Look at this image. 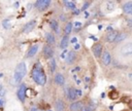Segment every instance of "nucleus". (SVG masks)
I'll return each instance as SVG.
<instances>
[{
  "instance_id": "obj_11",
  "label": "nucleus",
  "mask_w": 132,
  "mask_h": 111,
  "mask_svg": "<svg viewBox=\"0 0 132 111\" xmlns=\"http://www.w3.org/2000/svg\"><path fill=\"white\" fill-rule=\"evenodd\" d=\"M37 50H38V44L32 45V46L29 48L28 53H27V58H32L33 56H35V53H37Z\"/></svg>"
},
{
  "instance_id": "obj_37",
  "label": "nucleus",
  "mask_w": 132,
  "mask_h": 111,
  "mask_svg": "<svg viewBox=\"0 0 132 111\" xmlns=\"http://www.w3.org/2000/svg\"><path fill=\"white\" fill-rule=\"evenodd\" d=\"M1 105H2V101L0 100V106H1Z\"/></svg>"
},
{
  "instance_id": "obj_9",
  "label": "nucleus",
  "mask_w": 132,
  "mask_h": 111,
  "mask_svg": "<svg viewBox=\"0 0 132 111\" xmlns=\"http://www.w3.org/2000/svg\"><path fill=\"white\" fill-rule=\"evenodd\" d=\"M102 63L105 65V66H107V65L111 64V53H109L107 50L106 52L103 53V55H102Z\"/></svg>"
},
{
  "instance_id": "obj_3",
  "label": "nucleus",
  "mask_w": 132,
  "mask_h": 111,
  "mask_svg": "<svg viewBox=\"0 0 132 111\" xmlns=\"http://www.w3.org/2000/svg\"><path fill=\"white\" fill-rule=\"evenodd\" d=\"M50 5H51L50 0H38V1L35 2V7L40 11L46 10L47 7H50Z\"/></svg>"
},
{
  "instance_id": "obj_7",
  "label": "nucleus",
  "mask_w": 132,
  "mask_h": 111,
  "mask_svg": "<svg viewBox=\"0 0 132 111\" xmlns=\"http://www.w3.org/2000/svg\"><path fill=\"white\" fill-rule=\"evenodd\" d=\"M53 55H54V50H53V48L51 47V45H49V44L44 45L43 46V56L46 57V58L52 59Z\"/></svg>"
},
{
  "instance_id": "obj_1",
  "label": "nucleus",
  "mask_w": 132,
  "mask_h": 111,
  "mask_svg": "<svg viewBox=\"0 0 132 111\" xmlns=\"http://www.w3.org/2000/svg\"><path fill=\"white\" fill-rule=\"evenodd\" d=\"M31 77L33 78L36 83L39 85H43L47 82V76L44 74L43 68L39 66V64H36L35 67L31 71Z\"/></svg>"
},
{
  "instance_id": "obj_33",
  "label": "nucleus",
  "mask_w": 132,
  "mask_h": 111,
  "mask_svg": "<svg viewBox=\"0 0 132 111\" xmlns=\"http://www.w3.org/2000/svg\"><path fill=\"white\" fill-rule=\"evenodd\" d=\"M74 48H75V49H78V48H80V45H78V44H75Z\"/></svg>"
},
{
  "instance_id": "obj_2",
  "label": "nucleus",
  "mask_w": 132,
  "mask_h": 111,
  "mask_svg": "<svg viewBox=\"0 0 132 111\" xmlns=\"http://www.w3.org/2000/svg\"><path fill=\"white\" fill-rule=\"evenodd\" d=\"M27 72V66L25 63H20L16 68L15 71V81L17 83L22 81V79L24 78V76L26 75Z\"/></svg>"
},
{
  "instance_id": "obj_28",
  "label": "nucleus",
  "mask_w": 132,
  "mask_h": 111,
  "mask_svg": "<svg viewBox=\"0 0 132 111\" xmlns=\"http://www.w3.org/2000/svg\"><path fill=\"white\" fill-rule=\"evenodd\" d=\"M89 5H90V2H86V3L84 4V6H83V8H82V10H86L87 8L89 7Z\"/></svg>"
},
{
  "instance_id": "obj_21",
  "label": "nucleus",
  "mask_w": 132,
  "mask_h": 111,
  "mask_svg": "<svg viewBox=\"0 0 132 111\" xmlns=\"http://www.w3.org/2000/svg\"><path fill=\"white\" fill-rule=\"evenodd\" d=\"M56 109H57V111H63L64 110V103L62 100H58L56 102Z\"/></svg>"
},
{
  "instance_id": "obj_5",
  "label": "nucleus",
  "mask_w": 132,
  "mask_h": 111,
  "mask_svg": "<svg viewBox=\"0 0 132 111\" xmlns=\"http://www.w3.org/2000/svg\"><path fill=\"white\" fill-rule=\"evenodd\" d=\"M121 53L124 55L126 57H130L131 53H132V44L129 42V43L125 44L124 46L121 48Z\"/></svg>"
},
{
  "instance_id": "obj_26",
  "label": "nucleus",
  "mask_w": 132,
  "mask_h": 111,
  "mask_svg": "<svg viewBox=\"0 0 132 111\" xmlns=\"http://www.w3.org/2000/svg\"><path fill=\"white\" fill-rule=\"evenodd\" d=\"M3 27L5 28V29H7V28L10 27V22L8 21V20H5V21H3Z\"/></svg>"
},
{
  "instance_id": "obj_16",
  "label": "nucleus",
  "mask_w": 132,
  "mask_h": 111,
  "mask_svg": "<svg viewBox=\"0 0 132 111\" xmlns=\"http://www.w3.org/2000/svg\"><path fill=\"white\" fill-rule=\"evenodd\" d=\"M50 26L51 28H52V30L54 31L55 33H59V25H58V23L57 21H55V20H52V21L50 22Z\"/></svg>"
},
{
  "instance_id": "obj_24",
  "label": "nucleus",
  "mask_w": 132,
  "mask_h": 111,
  "mask_svg": "<svg viewBox=\"0 0 132 111\" xmlns=\"http://www.w3.org/2000/svg\"><path fill=\"white\" fill-rule=\"evenodd\" d=\"M72 23H67L66 26H65V35H68L69 33H71V30H72Z\"/></svg>"
},
{
  "instance_id": "obj_14",
  "label": "nucleus",
  "mask_w": 132,
  "mask_h": 111,
  "mask_svg": "<svg viewBox=\"0 0 132 111\" xmlns=\"http://www.w3.org/2000/svg\"><path fill=\"white\" fill-rule=\"evenodd\" d=\"M123 10H124V12H126L127 15H131L132 12V2L129 1L127 3L124 4V6H123Z\"/></svg>"
},
{
  "instance_id": "obj_4",
  "label": "nucleus",
  "mask_w": 132,
  "mask_h": 111,
  "mask_svg": "<svg viewBox=\"0 0 132 111\" xmlns=\"http://www.w3.org/2000/svg\"><path fill=\"white\" fill-rule=\"evenodd\" d=\"M26 92H27L26 85L22 84L21 86L19 87V90H18V98L20 99V101H21V102L25 101V98H26Z\"/></svg>"
},
{
  "instance_id": "obj_10",
  "label": "nucleus",
  "mask_w": 132,
  "mask_h": 111,
  "mask_svg": "<svg viewBox=\"0 0 132 111\" xmlns=\"http://www.w3.org/2000/svg\"><path fill=\"white\" fill-rule=\"evenodd\" d=\"M67 97H68V99L70 101H74L75 99L77 98V90L72 89V87H70L67 90Z\"/></svg>"
},
{
  "instance_id": "obj_25",
  "label": "nucleus",
  "mask_w": 132,
  "mask_h": 111,
  "mask_svg": "<svg viewBox=\"0 0 132 111\" xmlns=\"http://www.w3.org/2000/svg\"><path fill=\"white\" fill-rule=\"evenodd\" d=\"M108 97H109L111 99H113V100H114V99H117V98H118V94H117L116 90H113L111 93H109Z\"/></svg>"
},
{
  "instance_id": "obj_20",
  "label": "nucleus",
  "mask_w": 132,
  "mask_h": 111,
  "mask_svg": "<svg viewBox=\"0 0 132 111\" xmlns=\"http://www.w3.org/2000/svg\"><path fill=\"white\" fill-rule=\"evenodd\" d=\"M47 43H49V45L55 43V37H54V35H53L52 33H47Z\"/></svg>"
},
{
  "instance_id": "obj_30",
  "label": "nucleus",
  "mask_w": 132,
  "mask_h": 111,
  "mask_svg": "<svg viewBox=\"0 0 132 111\" xmlns=\"http://www.w3.org/2000/svg\"><path fill=\"white\" fill-rule=\"evenodd\" d=\"M74 26H75V27H81V26H82V23L75 22V23H74Z\"/></svg>"
},
{
  "instance_id": "obj_38",
  "label": "nucleus",
  "mask_w": 132,
  "mask_h": 111,
  "mask_svg": "<svg viewBox=\"0 0 132 111\" xmlns=\"http://www.w3.org/2000/svg\"><path fill=\"white\" fill-rule=\"evenodd\" d=\"M50 111H51V110H50Z\"/></svg>"
},
{
  "instance_id": "obj_27",
  "label": "nucleus",
  "mask_w": 132,
  "mask_h": 111,
  "mask_svg": "<svg viewBox=\"0 0 132 111\" xmlns=\"http://www.w3.org/2000/svg\"><path fill=\"white\" fill-rule=\"evenodd\" d=\"M106 6H108V9H109V10H111V9H114V7H115V2H111V1L107 2Z\"/></svg>"
},
{
  "instance_id": "obj_23",
  "label": "nucleus",
  "mask_w": 132,
  "mask_h": 111,
  "mask_svg": "<svg viewBox=\"0 0 132 111\" xmlns=\"http://www.w3.org/2000/svg\"><path fill=\"white\" fill-rule=\"evenodd\" d=\"M50 70H51V72H55V70H56V61H55V59L54 58H52L51 59V61H50Z\"/></svg>"
},
{
  "instance_id": "obj_19",
  "label": "nucleus",
  "mask_w": 132,
  "mask_h": 111,
  "mask_svg": "<svg viewBox=\"0 0 132 111\" xmlns=\"http://www.w3.org/2000/svg\"><path fill=\"white\" fill-rule=\"evenodd\" d=\"M74 59H75V53H74V52H69L68 53V56L66 57V63L71 64L72 62L74 61Z\"/></svg>"
},
{
  "instance_id": "obj_32",
  "label": "nucleus",
  "mask_w": 132,
  "mask_h": 111,
  "mask_svg": "<svg viewBox=\"0 0 132 111\" xmlns=\"http://www.w3.org/2000/svg\"><path fill=\"white\" fill-rule=\"evenodd\" d=\"M30 111H38V110H37V108L36 107H32L31 109H30Z\"/></svg>"
},
{
  "instance_id": "obj_12",
  "label": "nucleus",
  "mask_w": 132,
  "mask_h": 111,
  "mask_svg": "<svg viewBox=\"0 0 132 111\" xmlns=\"http://www.w3.org/2000/svg\"><path fill=\"white\" fill-rule=\"evenodd\" d=\"M83 108V103L82 102H73L71 105H70V110L71 111H78Z\"/></svg>"
},
{
  "instance_id": "obj_8",
  "label": "nucleus",
  "mask_w": 132,
  "mask_h": 111,
  "mask_svg": "<svg viewBox=\"0 0 132 111\" xmlns=\"http://www.w3.org/2000/svg\"><path fill=\"white\" fill-rule=\"evenodd\" d=\"M35 24H36L35 21H30L29 23H27V24L24 26L23 30H22V32H23V33H29V32H31V31L33 30V28L35 27Z\"/></svg>"
},
{
  "instance_id": "obj_31",
  "label": "nucleus",
  "mask_w": 132,
  "mask_h": 111,
  "mask_svg": "<svg viewBox=\"0 0 132 111\" xmlns=\"http://www.w3.org/2000/svg\"><path fill=\"white\" fill-rule=\"evenodd\" d=\"M71 42H72V43H77V39L75 38V37H73V38L71 39Z\"/></svg>"
},
{
  "instance_id": "obj_18",
  "label": "nucleus",
  "mask_w": 132,
  "mask_h": 111,
  "mask_svg": "<svg viewBox=\"0 0 132 111\" xmlns=\"http://www.w3.org/2000/svg\"><path fill=\"white\" fill-rule=\"evenodd\" d=\"M126 38H127V34L126 33H118V35L116 36V38H115V41L116 42H121V41L125 40Z\"/></svg>"
},
{
  "instance_id": "obj_6",
  "label": "nucleus",
  "mask_w": 132,
  "mask_h": 111,
  "mask_svg": "<svg viewBox=\"0 0 132 111\" xmlns=\"http://www.w3.org/2000/svg\"><path fill=\"white\" fill-rule=\"evenodd\" d=\"M92 50H93L94 56L96 57V58H99V57H101V53H102V44L96 43L95 45H93Z\"/></svg>"
},
{
  "instance_id": "obj_35",
  "label": "nucleus",
  "mask_w": 132,
  "mask_h": 111,
  "mask_svg": "<svg viewBox=\"0 0 132 111\" xmlns=\"http://www.w3.org/2000/svg\"><path fill=\"white\" fill-rule=\"evenodd\" d=\"M65 55H66V52H64V53H62V58H65Z\"/></svg>"
},
{
  "instance_id": "obj_15",
  "label": "nucleus",
  "mask_w": 132,
  "mask_h": 111,
  "mask_svg": "<svg viewBox=\"0 0 132 111\" xmlns=\"http://www.w3.org/2000/svg\"><path fill=\"white\" fill-rule=\"evenodd\" d=\"M117 35H118V32H116V31H111V32L107 33V35H106V41H108V42L115 41V38H116Z\"/></svg>"
},
{
  "instance_id": "obj_22",
  "label": "nucleus",
  "mask_w": 132,
  "mask_h": 111,
  "mask_svg": "<svg viewBox=\"0 0 132 111\" xmlns=\"http://www.w3.org/2000/svg\"><path fill=\"white\" fill-rule=\"evenodd\" d=\"M64 4H65V6L67 8H69V9L74 10L75 8H77V6H75V3L73 1H64Z\"/></svg>"
},
{
  "instance_id": "obj_36",
  "label": "nucleus",
  "mask_w": 132,
  "mask_h": 111,
  "mask_svg": "<svg viewBox=\"0 0 132 111\" xmlns=\"http://www.w3.org/2000/svg\"><path fill=\"white\" fill-rule=\"evenodd\" d=\"M2 90V85L0 84V90Z\"/></svg>"
},
{
  "instance_id": "obj_34",
  "label": "nucleus",
  "mask_w": 132,
  "mask_h": 111,
  "mask_svg": "<svg viewBox=\"0 0 132 111\" xmlns=\"http://www.w3.org/2000/svg\"><path fill=\"white\" fill-rule=\"evenodd\" d=\"M85 16H86V18H88V16H89V12H87V11H85Z\"/></svg>"
},
{
  "instance_id": "obj_13",
  "label": "nucleus",
  "mask_w": 132,
  "mask_h": 111,
  "mask_svg": "<svg viewBox=\"0 0 132 111\" xmlns=\"http://www.w3.org/2000/svg\"><path fill=\"white\" fill-rule=\"evenodd\" d=\"M55 82L59 85H62L65 82V78H64V76L61 73H57L55 76Z\"/></svg>"
},
{
  "instance_id": "obj_29",
  "label": "nucleus",
  "mask_w": 132,
  "mask_h": 111,
  "mask_svg": "<svg viewBox=\"0 0 132 111\" xmlns=\"http://www.w3.org/2000/svg\"><path fill=\"white\" fill-rule=\"evenodd\" d=\"M83 111H92V109H91V107L87 106V107H85V108H83Z\"/></svg>"
},
{
  "instance_id": "obj_17",
  "label": "nucleus",
  "mask_w": 132,
  "mask_h": 111,
  "mask_svg": "<svg viewBox=\"0 0 132 111\" xmlns=\"http://www.w3.org/2000/svg\"><path fill=\"white\" fill-rule=\"evenodd\" d=\"M68 43H69V38H68V35H65L62 38V40H61V43H60V46H61V48H66L67 47V45H68Z\"/></svg>"
}]
</instances>
